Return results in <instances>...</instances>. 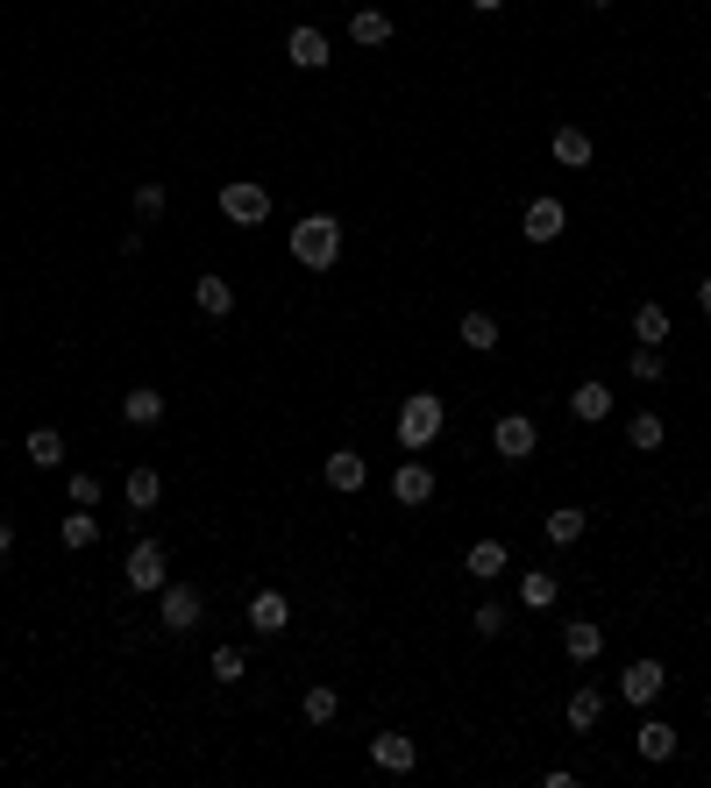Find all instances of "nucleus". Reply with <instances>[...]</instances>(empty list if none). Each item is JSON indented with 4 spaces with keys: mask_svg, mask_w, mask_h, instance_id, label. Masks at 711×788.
I'll use <instances>...</instances> for the list:
<instances>
[{
    "mask_svg": "<svg viewBox=\"0 0 711 788\" xmlns=\"http://www.w3.org/2000/svg\"><path fill=\"white\" fill-rule=\"evenodd\" d=\"M292 263L299 270H334L342 263V221H334V213H306V221L292 227Z\"/></svg>",
    "mask_w": 711,
    "mask_h": 788,
    "instance_id": "1",
    "label": "nucleus"
},
{
    "mask_svg": "<svg viewBox=\"0 0 711 788\" xmlns=\"http://www.w3.org/2000/svg\"><path fill=\"white\" fill-rule=\"evenodd\" d=\"M441 398L434 391H413L406 405H399V419H392V433H399V447H406V455H420V447H434L441 441Z\"/></svg>",
    "mask_w": 711,
    "mask_h": 788,
    "instance_id": "2",
    "label": "nucleus"
},
{
    "mask_svg": "<svg viewBox=\"0 0 711 788\" xmlns=\"http://www.w3.org/2000/svg\"><path fill=\"white\" fill-rule=\"evenodd\" d=\"M221 213L235 227H263L271 221V193H263V185H249V178H228L221 185Z\"/></svg>",
    "mask_w": 711,
    "mask_h": 788,
    "instance_id": "3",
    "label": "nucleus"
},
{
    "mask_svg": "<svg viewBox=\"0 0 711 788\" xmlns=\"http://www.w3.org/2000/svg\"><path fill=\"white\" fill-rule=\"evenodd\" d=\"M199 618H207V604H199L193 582H164V590H157V625H164V632H193Z\"/></svg>",
    "mask_w": 711,
    "mask_h": 788,
    "instance_id": "4",
    "label": "nucleus"
},
{
    "mask_svg": "<svg viewBox=\"0 0 711 788\" xmlns=\"http://www.w3.org/2000/svg\"><path fill=\"white\" fill-rule=\"evenodd\" d=\"M662 689H669V668H662V661H626V668H620V697L634 703V711H648Z\"/></svg>",
    "mask_w": 711,
    "mask_h": 788,
    "instance_id": "5",
    "label": "nucleus"
},
{
    "mask_svg": "<svg viewBox=\"0 0 711 788\" xmlns=\"http://www.w3.org/2000/svg\"><path fill=\"white\" fill-rule=\"evenodd\" d=\"M491 447H499V455H505V461H527V455H534V447H541V427H534V419H527V413H505V419H499V427H491Z\"/></svg>",
    "mask_w": 711,
    "mask_h": 788,
    "instance_id": "6",
    "label": "nucleus"
},
{
    "mask_svg": "<svg viewBox=\"0 0 711 788\" xmlns=\"http://www.w3.org/2000/svg\"><path fill=\"white\" fill-rule=\"evenodd\" d=\"M164 582H171L164 547H157V540H136V547H128V590H164Z\"/></svg>",
    "mask_w": 711,
    "mask_h": 788,
    "instance_id": "7",
    "label": "nucleus"
},
{
    "mask_svg": "<svg viewBox=\"0 0 711 788\" xmlns=\"http://www.w3.org/2000/svg\"><path fill=\"white\" fill-rule=\"evenodd\" d=\"M370 760H378L384 774H413L420 767V746H413L406 731H378V739H370Z\"/></svg>",
    "mask_w": 711,
    "mask_h": 788,
    "instance_id": "8",
    "label": "nucleus"
},
{
    "mask_svg": "<svg viewBox=\"0 0 711 788\" xmlns=\"http://www.w3.org/2000/svg\"><path fill=\"white\" fill-rule=\"evenodd\" d=\"M249 625H257L263 640H278V632L292 625V604H285V590H257V596H249Z\"/></svg>",
    "mask_w": 711,
    "mask_h": 788,
    "instance_id": "9",
    "label": "nucleus"
},
{
    "mask_svg": "<svg viewBox=\"0 0 711 788\" xmlns=\"http://www.w3.org/2000/svg\"><path fill=\"white\" fill-rule=\"evenodd\" d=\"M370 483V469H364V455H356V447H334L328 455V491H342V497H356Z\"/></svg>",
    "mask_w": 711,
    "mask_h": 788,
    "instance_id": "10",
    "label": "nucleus"
},
{
    "mask_svg": "<svg viewBox=\"0 0 711 788\" xmlns=\"http://www.w3.org/2000/svg\"><path fill=\"white\" fill-rule=\"evenodd\" d=\"M285 58L299 64V72H320V64H328V36H320L314 22H299V29L285 36Z\"/></svg>",
    "mask_w": 711,
    "mask_h": 788,
    "instance_id": "11",
    "label": "nucleus"
},
{
    "mask_svg": "<svg viewBox=\"0 0 711 788\" xmlns=\"http://www.w3.org/2000/svg\"><path fill=\"white\" fill-rule=\"evenodd\" d=\"M348 36L364 50H384L392 44V15H384V8H348Z\"/></svg>",
    "mask_w": 711,
    "mask_h": 788,
    "instance_id": "12",
    "label": "nucleus"
},
{
    "mask_svg": "<svg viewBox=\"0 0 711 788\" xmlns=\"http://www.w3.org/2000/svg\"><path fill=\"white\" fill-rule=\"evenodd\" d=\"M392 497H399V505H427V497H434V469H427V461H399Z\"/></svg>",
    "mask_w": 711,
    "mask_h": 788,
    "instance_id": "13",
    "label": "nucleus"
},
{
    "mask_svg": "<svg viewBox=\"0 0 711 788\" xmlns=\"http://www.w3.org/2000/svg\"><path fill=\"white\" fill-rule=\"evenodd\" d=\"M562 654L590 668V661L605 654V625H584V618H576V625H562Z\"/></svg>",
    "mask_w": 711,
    "mask_h": 788,
    "instance_id": "14",
    "label": "nucleus"
},
{
    "mask_svg": "<svg viewBox=\"0 0 711 788\" xmlns=\"http://www.w3.org/2000/svg\"><path fill=\"white\" fill-rule=\"evenodd\" d=\"M58 540H64V547H93V540H100V512H93V505H72V512H64V519H58Z\"/></svg>",
    "mask_w": 711,
    "mask_h": 788,
    "instance_id": "15",
    "label": "nucleus"
},
{
    "mask_svg": "<svg viewBox=\"0 0 711 788\" xmlns=\"http://www.w3.org/2000/svg\"><path fill=\"white\" fill-rule=\"evenodd\" d=\"M562 227H569L562 199H527V242H555Z\"/></svg>",
    "mask_w": 711,
    "mask_h": 788,
    "instance_id": "16",
    "label": "nucleus"
},
{
    "mask_svg": "<svg viewBox=\"0 0 711 788\" xmlns=\"http://www.w3.org/2000/svg\"><path fill=\"white\" fill-rule=\"evenodd\" d=\"M669 328H676V320H669V306H654V298H640V306H634V342L662 348V342H669Z\"/></svg>",
    "mask_w": 711,
    "mask_h": 788,
    "instance_id": "17",
    "label": "nucleus"
},
{
    "mask_svg": "<svg viewBox=\"0 0 711 788\" xmlns=\"http://www.w3.org/2000/svg\"><path fill=\"white\" fill-rule=\"evenodd\" d=\"M676 725H662V717H648V725H640V760H648V767H662V760H676Z\"/></svg>",
    "mask_w": 711,
    "mask_h": 788,
    "instance_id": "18",
    "label": "nucleus"
},
{
    "mask_svg": "<svg viewBox=\"0 0 711 788\" xmlns=\"http://www.w3.org/2000/svg\"><path fill=\"white\" fill-rule=\"evenodd\" d=\"M555 596H562V576H555V568H527V576H519V604H527V611H548Z\"/></svg>",
    "mask_w": 711,
    "mask_h": 788,
    "instance_id": "19",
    "label": "nucleus"
},
{
    "mask_svg": "<svg viewBox=\"0 0 711 788\" xmlns=\"http://www.w3.org/2000/svg\"><path fill=\"white\" fill-rule=\"evenodd\" d=\"M562 717H569V731H590L598 717H605V689H590V682H584L569 703H562Z\"/></svg>",
    "mask_w": 711,
    "mask_h": 788,
    "instance_id": "20",
    "label": "nucleus"
},
{
    "mask_svg": "<svg viewBox=\"0 0 711 788\" xmlns=\"http://www.w3.org/2000/svg\"><path fill=\"white\" fill-rule=\"evenodd\" d=\"M463 568H469V582H499L505 576V540H477Z\"/></svg>",
    "mask_w": 711,
    "mask_h": 788,
    "instance_id": "21",
    "label": "nucleus"
},
{
    "mask_svg": "<svg viewBox=\"0 0 711 788\" xmlns=\"http://www.w3.org/2000/svg\"><path fill=\"white\" fill-rule=\"evenodd\" d=\"M122 419H128V427H157V419H164V391L136 384V391L122 398Z\"/></svg>",
    "mask_w": 711,
    "mask_h": 788,
    "instance_id": "22",
    "label": "nucleus"
},
{
    "mask_svg": "<svg viewBox=\"0 0 711 788\" xmlns=\"http://www.w3.org/2000/svg\"><path fill=\"white\" fill-rule=\"evenodd\" d=\"M548 149H555V164H562V171H584L590 157H598L584 128H555V143H548Z\"/></svg>",
    "mask_w": 711,
    "mask_h": 788,
    "instance_id": "23",
    "label": "nucleus"
},
{
    "mask_svg": "<svg viewBox=\"0 0 711 788\" xmlns=\"http://www.w3.org/2000/svg\"><path fill=\"white\" fill-rule=\"evenodd\" d=\"M22 455H29L36 469H64V433L58 427H36L29 441H22Z\"/></svg>",
    "mask_w": 711,
    "mask_h": 788,
    "instance_id": "24",
    "label": "nucleus"
},
{
    "mask_svg": "<svg viewBox=\"0 0 711 788\" xmlns=\"http://www.w3.org/2000/svg\"><path fill=\"white\" fill-rule=\"evenodd\" d=\"M569 413L598 427V419H612V391H605V384H576V391H569Z\"/></svg>",
    "mask_w": 711,
    "mask_h": 788,
    "instance_id": "25",
    "label": "nucleus"
},
{
    "mask_svg": "<svg viewBox=\"0 0 711 788\" xmlns=\"http://www.w3.org/2000/svg\"><path fill=\"white\" fill-rule=\"evenodd\" d=\"M584 526H590V512H584V505L548 512V540H555V547H576V540H584Z\"/></svg>",
    "mask_w": 711,
    "mask_h": 788,
    "instance_id": "26",
    "label": "nucleus"
},
{
    "mask_svg": "<svg viewBox=\"0 0 711 788\" xmlns=\"http://www.w3.org/2000/svg\"><path fill=\"white\" fill-rule=\"evenodd\" d=\"M662 441H669V427H662L654 413H634V419H626V447H634V455H654Z\"/></svg>",
    "mask_w": 711,
    "mask_h": 788,
    "instance_id": "27",
    "label": "nucleus"
},
{
    "mask_svg": "<svg viewBox=\"0 0 711 788\" xmlns=\"http://www.w3.org/2000/svg\"><path fill=\"white\" fill-rule=\"evenodd\" d=\"M157 497H164V477H157L150 461H136V469H128V505H136V512H150Z\"/></svg>",
    "mask_w": 711,
    "mask_h": 788,
    "instance_id": "28",
    "label": "nucleus"
},
{
    "mask_svg": "<svg viewBox=\"0 0 711 788\" xmlns=\"http://www.w3.org/2000/svg\"><path fill=\"white\" fill-rule=\"evenodd\" d=\"M193 298H199V312H213V320H221V312H235V284H228V278H199Z\"/></svg>",
    "mask_w": 711,
    "mask_h": 788,
    "instance_id": "29",
    "label": "nucleus"
},
{
    "mask_svg": "<svg viewBox=\"0 0 711 788\" xmlns=\"http://www.w3.org/2000/svg\"><path fill=\"white\" fill-rule=\"evenodd\" d=\"M463 342L477 348V356H491V348H499V320H491V312H463Z\"/></svg>",
    "mask_w": 711,
    "mask_h": 788,
    "instance_id": "30",
    "label": "nucleus"
},
{
    "mask_svg": "<svg viewBox=\"0 0 711 788\" xmlns=\"http://www.w3.org/2000/svg\"><path fill=\"white\" fill-rule=\"evenodd\" d=\"M626 370H634V384H662V377H669V362H662V348H648V342H640L634 356H626Z\"/></svg>",
    "mask_w": 711,
    "mask_h": 788,
    "instance_id": "31",
    "label": "nucleus"
},
{
    "mask_svg": "<svg viewBox=\"0 0 711 788\" xmlns=\"http://www.w3.org/2000/svg\"><path fill=\"white\" fill-rule=\"evenodd\" d=\"M299 711H306V725H334V711H342V697H334L328 682H314V689H306V703H299Z\"/></svg>",
    "mask_w": 711,
    "mask_h": 788,
    "instance_id": "32",
    "label": "nucleus"
},
{
    "mask_svg": "<svg viewBox=\"0 0 711 788\" xmlns=\"http://www.w3.org/2000/svg\"><path fill=\"white\" fill-rule=\"evenodd\" d=\"M207 668H213V682H243V668H249V661H243V647H213V661H207Z\"/></svg>",
    "mask_w": 711,
    "mask_h": 788,
    "instance_id": "33",
    "label": "nucleus"
},
{
    "mask_svg": "<svg viewBox=\"0 0 711 788\" xmlns=\"http://www.w3.org/2000/svg\"><path fill=\"white\" fill-rule=\"evenodd\" d=\"M469 625H477V640H499V632H505V604H477V611H469Z\"/></svg>",
    "mask_w": 711,
    "mask_h": 788,
    "instance_id": "34",
    "label": "nucleus"
},
{
    "mask_svg": "<svg viewBox=\"0 0 711 788\" xmlns=\"http://www.w3.org/2000/svg\"><path fill=\"white\" fill-rule=\"evenodd\" d=\"M136 221H164V185H136Z\"/></svg>",
    "mask_w": 711,
    "mask_h": 788,
    "instance_id": "35",
    "label": "nucleus"
},
{
    "mask_svg": "<svg viewBox=\"0 0 711 788\" xmlns=\"http://www.w3.org/2000/svg\"><path fill=\"white\" fill-rule=\"evenodd\" d=\"M72 505H100V477H93V469H72Z\"/></svg>",
    "mask_w": 711,
    "mask_h": 788,
    "instance_id": "36",
    "label": "nucleus"
},
{
    "mask_svg": "<svg viewBox=\"0 0 711 788\" xmlns=\"http://www.w3.org/2000/svg\"><path fill=\"white\" fill-rule=\"evenodd\" d=\"M15 547V519H8V512H0V554Z\"/></svg>",
    "mask_w": 711,
    "mask_h": 788,
    "instance_id": "37",
    "label": "nucleus"
},
{
    "mask_svg": "<svg viewBox=\"0 0 711 788\" xmlns=\"http://www.w3.org/2000/svg\"><path fill=\"white\" fill-rule=\"evenodd\" d=\"M697 306H704V312H711V278H697Z\"/></svg>",
    "mask_w": 711,
    "mask_h": 788,
    "instance_id": "38",
    "label": "nucleus"
},
{
    "mask_svg": "<svg viewBox=\"0 0 711 788\" xmlns=\"http://www.w3.org/2000/svg\"><path fill=\"white\" fill-rule=\"evenodd\" d=\"M469 8H477V15H499V8H505V0H469Z\"/></svg>",
    "mask_w": 711,
    "mask_h": 788,
    "instance_id": "39",
    "label": "nucleus"
},
{
    "mask_svg": "<svg viewBox=\"0 0 711 788\" xmlns=\"http://www.w3.org/2000/svg\"><path fill=\"white\" fill-rule=\"evenodd\" d=\"M590 8H612V0H590Z\"/></svg>",
    "mask_w": 711,
    "mask_h": 788,
    "instance_id": "40",
    "label": "nucleus"
},
{
    "mask_svg": "<svg viewBox=\"0 0 711 788\" xmlns=\"http://www.w3.org/2000/svg\"><path fill=\"white\" fill-rule=\"evenodd\" d=\"M704 334H711V328H704Z\"/></svg>",
    "mask_w": 711,
    "mask_h": 788,
    "instance_id": "41",
    "label": "nucleus"
}]
</instances>
